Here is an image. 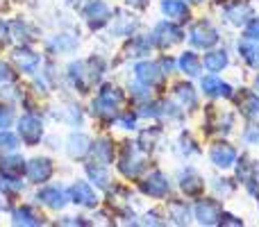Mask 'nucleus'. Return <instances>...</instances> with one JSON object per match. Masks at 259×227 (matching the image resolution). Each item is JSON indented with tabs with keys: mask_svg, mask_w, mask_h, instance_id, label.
Listing matches in <instances>:
<instances>
[{
	"mask_svg": "<svg viewBox=\"0 0 259 227\" xmlns=\"http://www.w3.org/2000/svg\"><path fill=\"white\" fill-rule=\"evenodd\" d=\"M246 139H248V141H257V139H259V129H250V132L246 134Z\"/></svg>",
	"mask_w": 259,
	"mask_h": 227,
	"instance_id": "43",
	"label": "nucleus"
},
{
	"mask_svg": "<svg viewBox=\"0 0 259 227\" xmlns=\"http://www.w3.org/2000/svg\"><path fill=\"white\" fill-rule=\"evenodd\" d=\"M66 150H68V155H71L73 159H82V157L91 150L89 139H87L84 134H80V132L71 134V137H68V141H66Z\"/></svg>",
	"mask_w": 259,
	"mask_h": 227,
	"instance_id": "15",
	"label": "nucleus"
},
{
	"mask_svg": "<svg viewBox=\"0 0 259 227\" xmlns=\"http://www.w3.org/2000/svg\"><path fill=\"white\" fill-rule=\"evenodd\" d=\"M148 53V43L143 39H132L130 43L125 46V55L127 57H141V55H146Z\"/></svg>",
	"mask_w": 259,
	"mask_h": 227,
	"instance_id": "30",
	"label": "nucleus"
},
{
	"mask_svg": "<svg viewBox=\"0 0 259 227\" xmlns=\"http://www.w3.org/2000/svg\"><path fill=\"white\" fill-rule=\"evenodd\" d=\"M64 118L71 120L73 125H77V123H80V109H77L75 105H71V107H68L66 112H64Z\"/></svg>",
	"mask_w": 259,
	"mask_h": 227,
	"instance_id": "37",
	"label": "nucleus"
},
{
	"mask_svg": "<svg viewBox=\"0 0 259 227\" xmlns=\"http://www.w3.org/2000/svg\"><path fill=\"white\" fill-rule=\"evenodd\" d=\"M3 209H7V202H5V198L0 196V211H3Z\"/></svg>",
	"mask_w": 259,
	"mask_h": 227,
	"instance_id": "45",
	"label": "nucleus"
},
{
	"mask_svg": "<svg viewBox=\"0 0 259 227\" xmlns=\"http://www.w3.org/2000/svg\"><path fill=\"white\" fill-rule=\"evenodd\" d=\"M239 53H241L243 62L248 64V66L257 68L259 66V43H255L252 39H246L239 43Z\"/></svg>",
	"mask_w": 259,
	"mask_h": 227,
	"instance_id": "21",
	"label": "nucleus"
},
{
	"mask_svg": "<svg viewBox=\"0 0 259 227\" xmlns=\"http://www.w3.org/2000/svg\"><path fill=\"white\" fill-rule=\"evenodd\" d=\"M189 39H191V43L196 48H211L219 41V32L214 30V25H209V21H200L191 27Z\"/></svg>",
	"mask_w": 259,
	"mask_h": 227,
	"instance_id": "3",
	"label": "nucleus"
},
{
	"mask_svg": "<svg viewBox=\"0 0 259 227\" xmlns=\"http://www.w3.org/2000/svg\"><path fill=\"white\" fill-rule=\"evenodd\" d=\"M146 218H148V220H146L148 225H152V223H155V225H159V223H161V220H157V214H148Z\"/></svg>",
	"mask_w": 259,
	"mask_h": 227,
	"instance_id": "44",
	"label": "nucleus"
},
{
	"mask_svg": "<svg viewBox=\"0 0 259 227\" xmlns=\"http://www.w3.org/2000/svg\"><path fill=\"white\" fill-rule=\"evenodd\" d=\"M25 161L21 157L12 155V157H0V173L7 175V177H18V175L25 173Z\"/></svg>",
	"mask_w": 259,
	"mask_h": 227,
	"instance_id": "19",
	"label": "nucleus"
},
{
	"mask_svg": "<svg viewBox=\"0 0 259 227\" xmlns=\"http://www.w3.org/2000/svg\"><path fill=\"white\" fill-rule=\"evenodd\" d=\"M18 148V137L12 132H0V150L12 152Z\"/></svg>",
	"mask_w": 259,
	"mask_h": 227,
	"instance_id": "31",
	"label": "nucleus"
},
{
	"mask_svg": "<svg viewBox=\"0 0 259 227\" xmlns=\"http://www.w3.org/2000/svg\"><path fill=\"white\" fill-rule=\"evenodd\" d=\"M182 41V30L173 23H159V25L152 30V43L159 46V48H168V46Z\"/></svg>",
	"mask_w": 259,
	"mask_h": 227,
	"instance_id": "4",
	"label": "nucleus"
},
{
	"mask_svg": "<svg viewBox=\"0 0 259 227\" xmlns=\"http://www.w3.org/2000/svg\"><path fill=\"white\" fill-rule=\"evenodd\" d=\"M159 137V129H155V127H150V129H143L141 132V137H139V146L143 148V150H150L152 148V139H157Z\"/></svg>",
	"mask_w": 259,
	"mask_h": 227,
	"instance_id": "33",
	"label": "nucleus"
},
{
	"mask_svg": "<svg viewBox=\"0 0 259 227\" xmlns=\"http://www.w3.org/2000/svg\"><path fill=\"white\" fill-rule=\"evenodd\" d=\"M3 98H18V94H16V89H3Z\"/></svg>",
	"mask_w": 259,
	"mask_h": 227,
	"instance_id": "42",
	"label": "nucleus"
},
{
	"mask_svg": "<svg viewBox=\"0 0 259 227\" xmlns=\"http://www.w3.org/2000/svg\"><path fill=\"white\" fill-rule=\"evenodd\" d=\"M12 118H14L12 109H9V107H3V105H0V129L9 127V125H12Z\"/></svg>",
	"mask_w": 259,
	"mask_h": 227,
	"instance_id": "36",
	"label": "nucleus"
},
{
	"mask_svg": "<svg viewBox=\"0 0 259 227\" xmlns=\"http://www.w3.org/2000/svg\"><path fill=\"white\" fill-rule=\"evenodd\" d=\"M191 3H202V0H191Z\"/></svg>",
	"mask_w": 259,
	"mask_h": 227,
	"instance_id": "47",
	"label": "nucleus"
},
{
	"mask_svg": "<svg viewBox=\"0 0 259 227\" xmlns=\"http://www.w3.org/2000/svg\"><path fill=\"white\" fill-rule=\"evenodd\" d=\"M134 73H137V80L143 82L146 86L159 84L161 77H164V71H161V66H159V64H152V62H141V64H137Z\"/></svg>",
	"mask_w": 259,
	"mask_h": 227,
	"instance_id": "7",
	"label": "nucleus"
},
{
	"mask_svg": "<svg viewBox=\"0 0 259 227\" xmlns=\"http://www.w3.org/2000/svg\"><path fill=\"white\" fill-rule=\"evenodd\" d=\"M202 91H205L207 96H211V98H219V96H232V86L225 84V82L216 75H209V77L202 80Z\"/></svg>",
	"mask_w": 259,
	"mask_h": 227,
	"instance_id": "18",
	"label": "nucleus"
},
{
	"mask_svg": "<svg viewBox=\"0 0 259 227\" xmlns=\"http://www.w3.org/2000/svg\"><path fill=\"white\" fill-rule=\"evenodd\" d=\"M182 191L187 193V196H198V193L202 191V187H205V184H202V179L198 177V175H191V173H187L182 177Z\"/></svg>",
	"mask_w": 259,
	"mask_h": 227,
	"instance_id": "27",
	"label": "nucleus"
},
{
	"mask_svg": "<svg viewBox=\"0 0 259 227\" xmlns=\"http://www.w3.org/2000/svg\"><path fill=\"white\" fill-rule=\"evenodd\" d=\"M130 5H146V0H127Z\"/></svg>",
	"mask_w": 259,
	"mask_h": 227,
	"instance_id": "46",
	"label": "nucleus"
},
{
	"mask_svg": "<svg viewBox=\"0 0 259 227\" xmlns=\"http://www.w3.org/2000/svg\"><path fill=\"white\" fill-rule=\"evenodd\" d=\"M168 189H170L168 179H166L161 173H152L150 177H146L141 182V191L148 193V196H152V198H164L166 193H168Z\"/></svg>",
	"mask_w": 259,
	"mask_h": 227,
	"instance_id": "9",
	"label": "nucleus"
},
{
	"mask_svg": "<svg viewBox=\"0 0 259 227\" xmlns=\"http://www.w3.org/2000/svg\"><path fill=\"white\" fill-rule=\"evenodd\" d=\"M223 220H219V223H223V225H241V220H237L234 216H221Z\"/></svg>",
	"mask_w": 259,
	"mask_h": 227,
	"instance_id": "39",
	"label": "nucleus"
},
{
	"mask_svg": "<svg viewBox=\"0 0 259 227\" xmlns=\"http://www.w3.org/2000/svg\"><path fill=\"white\" fill-rule=\"evenodd\" d=\"M68 198H71L73 202H77V205H82V207H96V202H98L96 193L91 191V187L87 182L73 184L71 191H68Z\"/></svg>",
	"mask_w": 259,
	"mask_h": 227,
	"instance_id": "11",
	"label": "nucleus"
},
{
	"mask_svg": "<svg viewBox=\"0 0 259 227\" xmlns=\"http://www.w3.org/2000/svg\"><path fill=\"white\" fill-rule=\"evenodd\" d=\"M205 66L209 68L211 73L223 71V68L228 66V53H223V50H209V53L205 55Z\"/></svg>",
	"mask_w": 259,
	"mask_h": 227,
	"instance_id": "22",
	"label": "nucleus"
},
{
	"mask_svg": "<svg viewBox=\"0 0 259 227\" xmlns=\"http://www.w3.org/2000/svg\"><path fill=\"white\" fill-rule=\"evenodd\" d=\"M53 46H55V48H59V50H75L77 39L73 34H59L57 39L53 41Z\"/></svg>",
	"mask_w": 259,
	"mask_h": 227,
	"instance_id": "32",
	"label": "nucleus"
},
{
	"mask_svg": "<svg viewBox=\"0 0 259 227\" xmlns=\"http://www.w3.org/2000/svg\"><path fill=\"white\" fill-rule=\"evenodd\" d=\"M94 155H96V159L100 161V164H109V161L114 159V146H112V141H107V139H103V141H98L94 148Z\"/></svg>",
	"mask_w": 259,
	"mask_h": 227,
	"instance_id": "25",
	"label": "nucleus"
},
{
	"mask_svg": "<svg viewBox=\"0 0 259 227\" xmlns=\"http://www.w3.org/2000/svg\"><path fill=\"white\" fill-rule=\"evenodd\" d=\"M209 157L219 168H230V166H234V161H237V150H234L232 146H228V143H216L209 150Z\"/></svg>",
	"mask_w": 259,
	"mask_h": 227,
	"instance_id": "10",
	"label": "nucleus"
},
{
	"mask_svg": "<svg viewBox=\"0 0 259 227\" xmlns=\"http://www.w3.org/2000/svg\"><path fill=\"white\" fill-rule=\"evenodd\" d=\"M161 12L178 23L189 21V7L184 0H164V3H161Z\"/></svg>",
	"mask_w": 259,
	"mask_h": 227,
	"instance_id": "14",
	"label": "nucleus"
},
{
	"mask_svg": "<svg viewBox=\"0 0 259 227\" xmlns=\"http://www.w3.org/2000/svg\"><path fill=\"white\" fill-rule=\"evenodd\" d=\"M84 14H87V18H89L91 25L98 27V25H105V23H107V18H109V7L103 3V0H94V3H91L89 7L84 9Z\"/></svg>",
	"mask_w": 259,
	"mask_h": 227,
	"instance_id": "16",
	"label": "nucleus"
},
{
	"mask_svg": "<svg viewBox=\"0 0 259 227\" xmlns=\"http://www.w3.org/2000/svg\"><path fill=\"white\" fill-rule=\"evenodd\" d=\"M196 218L202 225H216L221 220V207L214 200H200L196 205Z\"/></svg>",
	"mask_w": 259,
	"mask_h": 227,
	"instance_id": "8",
	"label": "nucleus"
},
{
	"mask_svg": "<svg viewBox=\"0 0 259 227\" xmlns=\"http://www.w3.org/2000/svg\"><path fill=\"white\" fill-rule=\"evenodd\" d=\"M66 198H68V193H64L62 189H57V187H46L44 191L39 193V200L44 202L46 207H50V209H62L68 202Z\"/></svg>",
	"mask_w": 259,
	"mask_h": 227,
	"instance_id": "13",
	"label": "nucleus"
},
{
	"mask_svg": "<svg viewBox=\"0 0 259 227\" xmlns=\"http://www.w3.org/2000/svg\"><path fill=\"white\" fill-rule=\"evenodd\" d=\"M25 175H27V179L34 184L46 182V179H50V175H53V161L44 159V157H36V159L27 161Z\"/></svg>",
	"mask_w": 259,
	"mask_h": 227,
	"instance_id": "6",
	"label": "nucleus"
},
{
	"mask_svg": "<svg viewBox=\"0 0 259 227\" xmlns=\"http://www.w3.org/2000/svg\"><path fill=\"white\" fill-rule=\"evenodd\" d=\"M9 77H12V68H9L7 64L0 62V82H7Z\"/></svg>",
	"mask_w": 259,
	"mask_h": 227,
	"instance_id": "38",
	"label": "nucleus"
},
{
	"mask_svg": "<svg viewBox=\"0 0 259 227\" xmlns=\"http://www.w3.org/2000/svg\"><path fill=\"white\" fill-rule=\"evenodd\" d=\"M118 100H121L118 91L114 89V86H105V89L100 91V96L96 98V103H94L96 114H98L100 118H114L116 112H118Z\"/></svg>",
	"mask_w": 259,
	"mask_h": 227,
	"instance_id": "1",
	"label": "nucleus"
},
{
	"mask_svg": "<svg viewBox=\"0 0 259 227\" xmlns=\"http://www.w3.org/2000/svg\"><path fill=\"white\" fill-rule=\"evenodd\" d=\"M180 66H182V71L191 77L200 75V62H198V57L193 53H184L182 59H180Z\"/></svg>",
	"mask_w": 259,
	"mask_h": 227,
	"instance_id": "28",
	"label": "nucleus"
},
{
	"mask_svg": "<svg viewBox=\"0 0 259 227\" xmlns=\"http://www.w3.org/2000/svg\"><path fill=\"white\" fill-rule=\"evenodd\" d=\"M18 134L23 137V141L27 146H36L44 137V125H41V118L34 114H27L18 120Z\"/></svg>",
	"mask_w": 259,
	"mask_h": 227,
	"instance_id": "2",
	"label": "nucleus"
},
{
	"mask_svg": "<svg viewBox=\"0 0 259 227\" xmlns=\"http://www.w3.org/2000/svg\"><path fill=\"white\" fill-rule=\"evenodd\" d=\"M87 175L91 177V182L100 189H107L109 187V173L105 168V164L100 161H94V164H87Z\"/></svg>",
	"mask_w": 259,
	"mask_h": 227,
	"instance_id": "20",
	"label": "nucleus"
},
{
	"mask_svg": "<svg viewBox=\"0 0 259 227\" xmlns=\"http://www.w3.org/2000/svg\"><path fill=\"white\" fill-rule=\"evenodd\" d=\"M0 189H5V191H9V193H18L23 189V184L18 182L16 177H7V175H3V177H0Z\"/></svg>",
	"mask_w": 259,
	"mask_h": 227,
	"instance_id": "34",
	"label": "nucleus"
},
{
	"mask_svg": "<svg viewBox=\"0 0 259 227\" xmlns=\"http://www.w3.org/2000/svg\"><path fill=\"white\" fill-rule=\"evenodd\" d=\"M118 168H121V173L127 175V177H137L143 170V159L137 157V143H127L125 146L123 157L118 159Z\"/></svg>",
	"mask_w": 259,
	"mask_h": 227,
	"instance_id": "5",
	"label": "nucleus"
},
{
	"mask_svg": "<svg viewBox=\"0 0 259 227\" xmlns=\"http://www.w3.org/2000/svg\"><path fill=\"white\" fill-rule=\"evenodd\" d=\"M14 225H41V216L30 207H21L14 211Z\"/></svg>",
	"mask_w": 259,
	"mask_h": 227,
	"instance_id": "24",
	"label": "nucleus"
},
{
	"mask_svg": "<svg viewBox=\"0 0 259 227\" xmlns=\"http://www.w3.org/2000/svg\"><path fill=\"white\" fill-rule=\"evenodd\" d=\"M170 216H173L175 223L184 225L191 218V211H189V207L184 205V202H173V205H170Z\"/></svg>",
	"mask_w": 259,
	"mask_h": 227,
	"instance_id": "29",
	"label": "nucleus"
},
{
	"mask_svg": "<svg viewBox=\"0 0 259 227\" xmlns=\"http://www.w3.org/2000/svg\"><path fill=\"white\" fill-rule=\"evenodd\" d=\"M175 98L182 103V107L184 109H193L198 105V100H196V91H193V86L191 84H178L175 86Z\"/></svg>",
	"mask_w": 259,
	"mask_h": 227,
	"instance_id": "23",
	"label": "nucleus"
},
{
	"mask_svg": "<svg viewBox=\"0 0 259 227\" xmlns=\"http://www.w3.org/2000/svg\"><path fill=\"white\" fill-rule=\"evenodd\" d=\"M246 36L252 41H259V18H250L246 25Z\"/></svg>",
	"mask_w": 259,
	"mask_h": 227,
	"instance_id": "35",
	"label": "nucleus"
},
{
	"mask_svg": "<svg viewBox=\"0 0 259 227\" xmlns=\"http://www.w3.org/2000/svg\"><path fill=\"white\" fill-rule=\"evenodd\" d=\"M257 89H259V77H257Z\"/></svg>",
	"mask_w": 259,
	"mask_h": 227,
	"instance_id": "48",
	"label": "nucleus"
},
{
	"mask_svg": "<svg viewBox=\"0 0 259 227\" xmlns=\"http://www.w3.org/2000/svg\"><path fill=\"white\" fill-rule=\"evenodd\" d=\"M7 39H9V25H5L0 21V41H7Z\"/></svg>",
	"mask_w": 259,
	"mask_h": 227,
	"instance_id": "40",
	"label": "nucleus"
},
{
	"mask_svg": "<svg viewBox=\"0 0 259 227\" xmlns=\"http://www.w3.org/2000/svg\"><path fill=\"white\" fill-rule=\"evenodd\" d=\"M159 66H161V71H164V75H166V73H168V71H170V68H173V66H175V64H173V59H164V62H161V64H159Z\"/></svg>",
	"mask_w": 259,
	"mask_h": 227,
	"instance_id": "41",
	"label": "nucleus"
},
{
	"mask_svg": "<svg viewBox=\"0 0 259 227\" xmlns=\"http://www.w3.org/2000/svg\"><path fill=\"white\" fill-rule=\"evenodd\" d=\"M14 62L18 64V68H21L23 73H34L36 66H39V55L27 48H18L16 53H14Z\"/></svg>",
	"mask_w": 259,
	"mask_h": 227,
	"instance_id": "17",
	"label": "nucleus"
},
{
	"mask_svg": "<svg viewBox=\"0 0 259 227\" xmlns=\"http://www.w3.org/2000/svg\"><path fill=\"white\" fill-rule=\"evenodd\" d=\"M241 112L248 118H257L259 116V96L255 94H243L241 96Z\"/></svg>",
	"mask_w": 259,
	"mask_h": 227,
	"instance_id": "26",
	"label": "nucleus"
},
{
	"mask_svg": "<svg viewBox=\"0 0 259 227\" xmlns=\"http://www.w3.org/2000/svg\"><path fill=\"white\" fill-rule=\"evenodd\" d=\"M225 18H228L230 23H234V25H246V23L250 21V5L241 3V0L228 5V9H225Z\"/></svg>",
	"mask_w": 259,
	"mask_h": 227,
	"instance_id": "12",
	"label": "nucleus"
}]
</instances>
